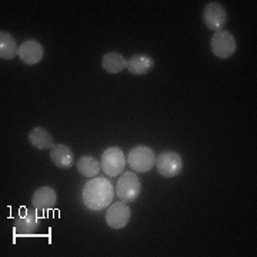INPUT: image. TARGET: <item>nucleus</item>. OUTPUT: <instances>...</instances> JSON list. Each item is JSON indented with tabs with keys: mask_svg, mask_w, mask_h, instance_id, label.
<instances>
[{
	"mask_svg": "<svg viewBox=\"0 0 257 257\" xmlns=\"http://www.w3.org/2000/svg\"><path fill=\"white\" fill-rule=\"evenodd\" d=\"M126 165H127V159L124 156L123 150L119 147H109L101 155V169L106 175L110 176V177L121 175Z\"/></svg>",
	"mask_w": 257,
	"mask_h": 257,
	"instance_id": "20e7f679",
	"label": "nucleus"
},
{
	"mask_svg": "<svg viewBox=\"0 0 257 257\" xmlns=\"http://www.w3.org/2000/svg\"><path fill=\"white\" fill-rule=\"evenodd\" d=\"M126 159L130 169L139 173H147L156 165L155 152L146 146H138L132 149Z\"/></svg>",
	"mask_w": 257,
	"mask_h": 257,
	"instance_id": "f03ea898",
	"label": "nucleus"
},
{
	"mask_svg": "<svg viewBox=\"0 0 257 257\" xmlns=\"http://www.w3.org/2000/svg\"><path fill=\"white\" fill-rule=\"evenodd\" d=\"M50 160L56 167H60V169H70L74 163V157L70 147L60 145V143L50 149Z\"/></svg>",
	"mask_w": 257,
	"mask_h": 257,
	"instance_id": "f8f14e48",
	"label": "nucleus"
},
{
	"mask_svg": "<svg viewBox=\"0 0 257 257\" xmlns=\"http://www.w3.org/2000/svg\"><path fill=\"white\" fill-rule=\"evenodd\" d=\"M76 167H77V172L86 177H96L101 169L100 163L93 156H82L77 160Z\"/></svg>",
	"mask_w": 257,
	"mask_h": 257,
	"instance_id": "f3484780",
	"label": "nucleus"
},
{
	"mask_svg": "<svg viewBox=\"0 0 257 257\" xmlns=\"http://www.w3.org/2000/svg\"><path fill=\"white\" fill-rule=\"evenodd\" d=\"M156 169L163 177H176L183 170V159L173 150L162 152L156 157Z\"/></svg>",
	"mask_w": 257,
	"mask_h": 257,
	"instance_id": "423d86ee",
	"label": "nucleus"
},
{
	"mask_svg": "<svg viewBox=\"0 0 257 257\" xmlns=\"http://www.w3.org/2000/svg\"><path fill=\"white\" fill-rule=\"evenodd\" d=\"M19 56V47L15 37L8 32L0 33V57L2 60H12Z\"/></svg>",
	"mask_w": 257,
	"mask_h": 257,
	"instance_id": "2eb2a0df",
	"label": "nucleus"
},
{
	"mask_svg": "<svg viewBox=\"0 0 257 257\" xmlns=\"http://www.w3.org/2000/svg\"><path fill=\"white\" fill-rule=\"evenodd\" d=\"M130 216H132V213H130L128 206L120 200V202L113 203L111 206H109V209L106 211V223L111 229H123L128 224Z\"/></svg>",
	"mask_w": 257,
	"mask_h": 257,
	"instance_id": "1a4fd4ad",
	"label": "nucleus"
},
{
	"mask_svg": "<svg viewBox=\"0 0 257 257\" xmlns=\"http://www.w3.org/2000/svg\"><path fill=\"white\" fill-rule=\"evenodd\" d=\"M203 20L210 30L220 32L227 23V10L219 2H210L203 10Z\"/></svg>",
	"mask_w": 257,
	"mask_h": 257,
	"instance_id": "0eeeda50",
	"label": "nucleus"
},
{
	"mask_svg": "<svg viewBox=\"0 0 257 257\" xmlns=\"http://www.w3.org/2000/svg\"><path fill=\"white\" fill-rule=\"evenodd\" d=\"M114 187L106 177H93L84 184L82 192L83 204L92 211H99L110 206Z\"/></svg>",
	"mask_w": 257,
	"mask_h": 257,
	"instance_id": "f257e3e1",
	"label": "nucleus"
},
{
	"mask_svg": "<svg viewBox=\"0 0 257 257\" xmlns=\"http://www.w3.org/2000/svg\"><path fill=\"white\" fill-rule=\"evenodd\" d=\"M140 190H142L140 179L135 172H126L120 175L116 186V193L121 202H135L140 194Z\"/></svg>",
	"mask_w": 257,
	"mask_h": 257,
	"instance_id": "7ed1b4c3",
	"label": "nucleus"
},
{
	"mask_svg": "<svg viewBox=\"0 0 257 257\" xmlns=\"http://www.w3.org/2000/svg\"><path fill=\"white\" fill-rule=\"evenodd\" d=\"M45 55V49L42 46L40 42L29 39L25 40L20 46H19V59L26 64H37L42 62Z\"/></svg>",
	"mask_w": 257,
	"mask_h": 257,
	"instance_id": "9d476101",
	"label": "nucleus"
},
{
	"mask_svg": "<svg viewBox=\"0 0 257 257\" xmlns=\"http://www.w3.org/2000/svg\"><path fill=\"white\" fill-rule=\"evenodd\" d=\"M29 142L37 150H50L55 146L53 136L45 127H35L29 133Z\"/></svg>",
	"mask_w": 257,
	"mask_h": 257,
	"instance_id": "4468645a",
	"label": "nucleus"
},
{
	"mask_svg": "<svg viewBox=\"0 0 257 257\" xmlns=\"http://www.w3.org/2000/svg\"><path fill=\"white\" fill-rule=\"evenodd\" d=\"M210 49L216 57L229 59L236 53V49H237L236 39L227 30L214 32V35L211 36L210 40Z\"/></svg>",
	"mask_w": 257,
	"mask_h": 257,
	"instance_id": "39448f33",
	"label": "nucleus"
},
{
	"mask_svg": "<svg viewBox=\"0 0 257 257\" xmlns=\"http://www.w3.org/2000/svg\"><path fill=\"white\" fill-rule=\"evenodd\" d=\"M56 202H57V193L50 186H43L37 189L32 197V204L36 210H50L56 206Z\"/></svg>",
	"mask_w": 257,
	"mask_h": 257,
	"instance_id": "9b49d317",
	"label": "nucleus"
},
{
	"mask_svg": "<svg viewBox=\"0 0 257 257\" xmlns=\"http://www.w3.org/2000/svg\"><path fill=\"white\" fill-rule=\"evenodd\" d=\"M155 66V60L147 55H139L132 56L127 60V69L128 72L132 74H136V76H143L147 74Z\"/></svg>",
	"mask_w": 257,
	"mask_h": 257,
	"instance_id": "ddd939ff",
	"label": "nucleus"
},
{
	"mask_svg": "<svg viewBox=\"0 0 257 257\" xmlns=\"http://www.w3.org/2000/svg\"><path fill=\"white\" fill-rule=\"evenodd\" d=\"M101 66L106 72L109 73H120L121 70H124L127 67V60L120 55V53H116V52H110L107 55L103 56L101 59Z\"/></svg>",
	"mask_w": 257,
	"mask_h": 257,
	"instance_id": "dca6fc26",
	"label": "nucleus"
},
{
	"mask_svg": "<svg viewBox=\"0 0 257 257\" xmlns=\"http://www.w3.org/2000/svg\"><path fill=\"white\" fill-rule=\"evenodd\" d=\"M39 227H40V217L37 216L36 209L29 210L26 207H22L15 220V230L18 231V234L30 236L35 234Z\"/></svg>",
	"mask_w": 257,
	"mask_h": 257,
	"instance_id": "6e6552de",
	"label": "nucleus"
}]
</instances>
